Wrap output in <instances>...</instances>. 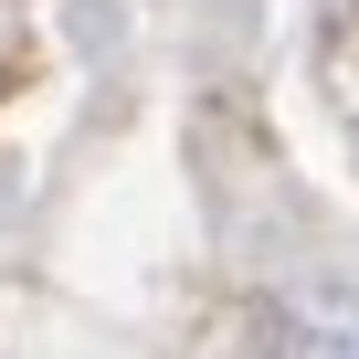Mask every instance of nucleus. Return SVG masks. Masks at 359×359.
<instances>
[{
	"instance_id": "nucleus-1",
	"label": "nucleus",
	"mask_w": 359,
	"mask_h": 359,
	"mask_svg": "<svg viewBox=\"0 0 359 359\" xmlns=\"http://www.w3.org/2000/svg\"><path fill=\"white\" fill-rule=\"evenodd\" d=\"M264 359H359V296H296V306H275Z\"/></svg>"
}]
</instances>
